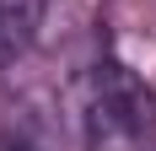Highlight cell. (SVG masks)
<instances>
[{"label": "cell", "mask_w": 156, "mask_h": 151, "mask_svg": "<svg viewBox=\"0 0 156 151\" xmlns=\"http://www.w3.org/2000/svg\"><path fill=\"white\" fill-rule=\"evenodd\" d=\"M86 146L92 151H151L156 146V87L124 60H102L86 76Z\"/></svg>", "instance_id": "obj_1"}, {"label": "cell", "mask_w": 156, "mask_h": 151, "mask_svg": "<svg viewBox=\"0 0 156 151\" xmlns=\"http://www.w3.org/2000/svg\"><path fill=\"white\" fill-rule=\"evenodd\" d=\"M38 22H43V0H0V70H11L32 49Z\"/></svg>", "instance_id": "obj_2"}, {"label": "cell", "mask_w": 156, "mask_h": 151, "mask_svg": "<svg viewBox=\"0 0 156 151\" xmlns=\"http://www.w3.org/2000/svg\"><path fill=\"white\" fill-rule=\"evenodd\" d=\"M0 151H54V140L38 119H11L0 130Z\"/></svg>", "instance_id": "obj_3"}]
</instances>
